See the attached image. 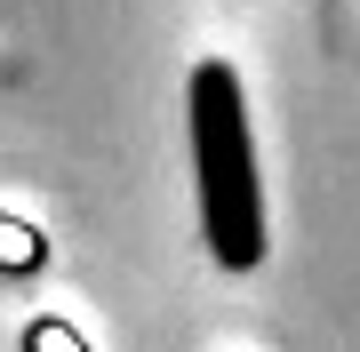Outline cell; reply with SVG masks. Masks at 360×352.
<instances>
[{"instance_id": "obj_1", "label": "cell", "mask_w": 360, "mask_h": 352, "mask_svg": "<svg viewBox=\"0 0 360 352\" xmlns=\"http://www.w3.org/2000/svg\"><path fill=\"white\" fill-rule=\"evenodd\" d=\"M193 112V176H200V233L224 273L264 264V184H257V144H248V96L224 56L193 65L184 80Z\"/></svg>"}, {"instance_id": "obj_2", "label": "cell", "mask_w": 360, "mask_h": 352, "mask_svg": "<svg viewBox=\"0 0 360 352\" xmlns=\"http://www.w3.org/2000/svg\"><path fill=\"white\" fill-rule=\"evenodd\" d=\"M0 264H16V273L40 264V233H32V224H8V216H0Z\"/></svg>"}, {"instance_id": "obj_3", "label": "cell", "mask_w": 360, "mask_h": 352, "mask_svg": "<svg viewBox=\"0 0 360 352\" xmlns=\"http://www.w3.org/2000/svg\"><path fill=\"white\" fill-rule=\"evenodd\" d=\"M32 352H80V337L56 328V320H40V328H32Z\"/></svg>"}]
</instances>
